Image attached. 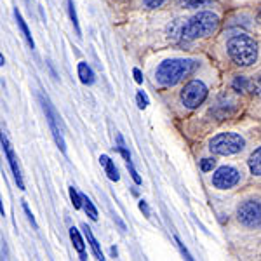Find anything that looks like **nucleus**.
Returning <instances> with one entry per match:
<instances>
[{
	"instance_id": "obj_1",
	"label": "nucleus",
	"mask_w": 261,
	"mask_h": 261,
	"mask_svg": "<svg viewBox=\"0 0 261 261\" xmlns=\"http://www.w3.org/2000/svg\"><path fill=\"white\" fill-rule=\"evenodd\" d=\"M199 68L195 60H166L155 70V81L162 87H172Z\"/></svg>"
},
{
	"instance_id": "obj_2",
	"label": "nucleus",
	"mask_w": 261,
	"mask_h": 261,
	"mask_svg": "<svg viewBox=\"0 0 261 261\" xmlns=\"http://www.w3.org/2000/svg\"><path fill=\"white\" fill-rule=\"evenodd\" d=\"M226 53L237 66L247 68L258 60V44L249 35H233L226 42Z\"/></svg>"
},
{
	"instance_id": "obj_3",
	"label": "nucleus",
	"mask_w": 261,
	"mask_h": 261,
	"mask_svg": "<svg viewBox=\"0 0 261 261\" xmlns=\"http://www.w3.org/2000/svg\"><path fill=\"white\" fill-rule=\"evenodd\" d=\"M218 24H220L218 14H214L211 11H202L185 23L183 30H181V37L187 42L202 39V37L211 35L218 28Z\"/></svg>"
},
{
	"instance_id": "obj_4",
	"label": "nucleus",
	"mask_w": 261,
	"mask_h": 261,
	"mask_svg": "<svg viewBox=\"0 0 261 261\" xmlns=\"http://www.w3.org/2000/svg\"><path fill=\"white\" fill-rule=\"evenodd\" d=\"M246 141L237 133H220L209 141V150L214 155H235L244 150Z\"/></svg>"
},
{
	"instance_id": "obj_5",
	"label": "nucleus",
	"mask_w": 261,
	"mask_h": 261,
	"mask_svg": "<svg viewBox=\"0 0 261 261\" xmlns=\"http://www.w3.org/2000/svg\"><path fill=\"white\" fill-rule=\"evenodd\" d=\"M209 91H207V86H205L202 81H190L187 86L181 89L179 92V99L181 103L185 105L187 108H199L202 103L207 98Z\"/></svg>"
},
{
	"instance_id": "obj_6",
	"label": "nucleus",
	"mask_w": 261,
	"mask_h": 261,
	"mask_svg": "<svg viewBox=\"0 0 261 261\" xmlns=\"http://www.w3.org/2000/svg\"><path fill=\"white\" fill-rule=\"evenodd\" d=\"M237 220L247 228H259L261 226V202L246 200L239 205Z\"/></svg>"
},
{
	"instance_id": "obj_7",
	"label": "nucleus",
	"mask_w": 261,
	"mask_h": 261,
	"mask_svg": "<svg viewBox=\"0 0 261 261\" xmlns=\"http://www.w3.org/2000/svg\"><path fill=\"white\" fill-rule=\"evenodd\" d=\"M40 105H42V110L45 113V119L49 122V127L53 130V136H54V141H56V145L60 146V150L63 153H66V143H65V138H63V133L60 129V124H58V115H56V110L53 108V105H50V101L47 96L40 94Z\"/></svg>"
},
{
	"instance_id": "obj_8",
	"label": "nucleus",
	"mask_w": 261,
	"mask_h": 261,
	"mask_svg": "<svg viewBox=\"0 0 261 261\" xmlns=\"http://www.w3.org/2000/svg\"><path fill=\"white\" fill-rule=\"evenodd\" d=\"M241 181V172H239L235 167L231 166H223L218 167L213 174V185L220 190H228V188H233L235 185Z\"/></svg>"
},
{
	"instance_id": "obj_9",
	"label": "nucleus",
	"mask_w": 261,
	"mask_h": 261,
	"mask_svg": "<svg viewBox=\"0 0 261 261\" xmlns=\"http://www.w3.org/2000/svg\"><path fill=\"white\" fill-rule=\"evenodd\" d=\"M2 148H4V151H6V157H7V161H9V166L12 169V174H14L16 183H18V188L19 190H24V183H23V176H21V171H19V166H18V159H16L14 151H12L9 141H7V138L4 133H2Z\"/></svg>"
},
{
	"instance_id": "obj_10",
	"label": "nucleus",
	"mask_w": 261,
	"mask_h": 261,
	"mask_svg": "<svg viewBox=\"0 0 261 261\" xmlns=\"http://www.w3.org/2000/svg\"><path fill=\"white\" fill-rule=\"evenodd\" d=\"M99 164L105 167V171H107V176L112 181H119L120 179L119 169L115 167V162L110 161V157H108V155H101V157H99Z\"/></svg>"
},
{
	"instance_id": "obj_11",
	"label": "nucleus",
	"mask_w": 261,
	"mask_h": 261,
	"mask_svg": "<svg viewBox=\"0 0 261 261\" xmlns=\"http://www.w3.org/2000/svg\"><path fill=\"white\" fill-rule=\"evenodd\" d=\"M247 166H249L251 174L254 176H261V146L256 148L247 159Z\"/></svg>"
},
{
	"instance_id": "obj_12",
	"label": "nucleus",
	"mask_w": 261,
	"mask_h": 261,
	"mask_svg": "<svg viewBox=\"0 0 261 261\" xmlns=\"http://www.w3.org/2000/svg\"><path fill=\"white\" fill-rule=\"evenodd\" d=\"M82 230H84V235H86L87 242L91 244V249H92V252H94L96 259L103 261V259H105V256H103V252H101V247H99L98 241H96V239H94V235H92L91 228H89V226H87V225H84V226H82Z\"/></svg>"
},
{
	"instance_id": "obj_13",
	"label": "nucleus",
	"mask_w": 261,
	"mask_h": 261,
	"mask_svg": "<svg viewBox=\"0 0 261 261\" xmlns=\"http://www.w3.org/2000/svg\"><path fill=\"white\" fill-rule=\"evenodd\" d=\"M79 70V77H81V82L86 84V86H91V84H94V71L91 70V66L87 65V63H79L77 66Z\"/></svg>"
},
{
	"instance_id": "obj_14",
	"label": "nucleus",
	"mask_w": 261,
	"mask_h": 261,
	"mask_svg": "<svg viewBox=\"0 0 261 261\" xmlns=\"http://www.w3.org/2000/svg\"><path fill=\"white\" fill-rule=\"evenodd\" d=\"M14 16H16V21H18V27H19L21 33H23L24 40H27V42H28V45H30V47L33 49V47H35V42H33V37H32V33H30V30H28V24L24 23L23 16L19 14V11H18V9L14 11Z\"/></svg>"
},
{
	"instance_id": "obj_15",
	"label": "nucleus",
	"mask_w": 261,
	"mask_h": 261,
	"mask_svg": "<svg viewBox=\"0 0 261 261\" xmlns=\"http://www.w3.org/2000/svg\"><path fill=\"white\" fill-rule=\"evenodd\" d=\"M70 237H71V242H73L75 249H77L79 252H84V249H86V244H84V239H82L81 231L75 228V226H71V228H70Z\"/></svg>"
},
{
	"instance_id": "obj_16",
	"label": "nucleus",
	"mask_w": 261,
	"mask_h": 261,
	"mask_svg": "<svg viewBox=\"0 0 261 261\" xmlns=\"http://www.w3.org/2000/svg\"><path fill=\"white\" fill-rule=\"evenodd\" d=\"M249 84H251V81H247V79L242 77V75H237V77L233 79V82H231V87H233V91H237V92H246V91H249Z\"/></svg>"
},
{
	"instance_id": "obj_17",
	"label": "nucleus",
	"mask_w": 261,
	"mask_h": 261,
	"mask_svg": "<svg viewBox=\"0 0 261 261\" xmlns=\"http://www.w3.org/2000/svg\"><path fill=\"white\" fill-rule=\"evenodd\" d=\"M82 202H84V211H86L87 216L91 218V220H98V209L94 207V204H92V200L89 199V197L82 195Z\"/></svg>"
},
{
	"instance_id": "obj_18",
	"label": "nucleus",
	"mask_w": 261,
	"mask_h": 261,
	"mask_svg": "<svg viewBox=\"0 0 261 261\" xmlns=\"http://www.w3.org/2000/svg\"><path fill=\"white\" fill-rule=\"evenodd\" d=\"M68 14L70 19L73 23V28L77 32V35H81V24H79V18H77V12H75V6H73V0H68Z\"/></svg>"
},
{
	"instance_id": "obj_19",
	"label": "nucleus",
	"mask_w": 261,
	"mask_h": 261,
	"mask_svg": "<svg viewBox=\"0 0 261 261\" xmlns=\"http://www.w3.org/2000/svg\"><path fill=\"white\" fill-rule=\"evenodd\" d=\"M213 0H179V4L185 9H195V7H202L205 4H211Z\"/></svg>"
},
{
	"instance_id": "obj_20",
	"label": "nucleus",
	"mask_w": 261,
	"mask_h": 261,
	"mask_svg": "<svg viewBox=\"0 0 261 261\" xmlns=\"http://www.w3.org/2000/svg\"><path fill=\"white\" fill-rule=\"evenodd\" d=\"M70 199H71V202H73V207H75V209H81V207H84L82 195L77 192V188L70 187Z\"/></svg>"
},
{
	"instance_id": "obj_21",
	"label": "nucleus",
	"mask_w": 261,
	"mask_h": 261,
	"mask_svg": "<svg viewBox=\"0 0 261 261\" xmlns=\"http://www.w3.org/2000/svg\"><path fill=\"white\" fill-rule=\"evenodd\" d=\"M249 91L252 92L254 96H258V98H261V75H258V77H254L249 84Z\"/></svg>"
},
{
	"instance_id": "obj_22",
	"label": "nucleus",
	"mask_w": 261,
	"mask_h": 261,
	"mask_svg": "<svg viewBox=\"0 0 261 261\" xmlns=\"http://www.w3.org/2000/svg\"><path fill=\"white\" fill-rule=\"evenodd\" d=\"M214 167H216V161H214V159H202L200 161V169L204 172L213 171Z\"/></svg>"
},
{
	"instance_id": "obj_23",
	"label": "nucleus",
	"mask_w": 261,
	"mask_h": 261,
	"mask_svg": "<svg viewBox=\"0 0 261 261\" xmlns=\"http://www.w3.org/2000/svg\"><path fill=\"white\" fill-rule=\"evenodd\" d=\"M136 101H138V107H140L141 110H145V108L148 107V98H146V94H145L143 91H138Z\"/></svg>"
},
{
	"instance_id": "obj_24",
	"label": "nucleus",
	"mask_w": 261,
	"mask_h": 261,
	"mask_svg": "<svg viewBox=\"0 0 261 261\" xmlns=\"http://www.w3.org/2000/svg\"><path fill=\"white\" fill-rule=\"evenodd\" d=\"M127 169H129V174L133 176L134 183H136V185H141V176L138 174V171L134 169V166H133V162H130V161H127Z\"/></svg>"
},
{
	"instance_id": "obj_25",
	"label": "nucleus",
	"mask_w": 261,
	"mask_h": 261,
	"mask_svg": "<svg viewBox=\"0 0 261 261\" xmlns=\"http://www.w3.org/2000/svg\"><path fill=\"white\" fill-rule=\"evenodd\" d=\"M166 2H167V0H143L145 7H148V9H155V7H161Z\"/></svg>"
},
{
	"instance_id": "obj_26",
	"label": "nucleus",
	"mask_w": 261,
	"mask_h": 261,
	"mask_svg": "<svg viewBox=\"0 0 261 261\" xmlns=\"http://www.w3.org/2000/svg\"><path fill=\"white\" fill-rule=\"evenodd\" d=\"M23 211H24V214H27V216H28V220H30V223L33 225V228H37L35 218H33V214H32V211H30V207H28V204H27V202H23Z\"/></svg>"
},
{
	"instance_id": "obj_27",
	"label": "nucleus",
	"mask_w": 261,
	"mask_h": 261,
	"mask_svg": "<svg viewBox=\"0 0 261 261\" xmlns=\"http://www.w3.org/2000/svg\"><path fill=\"white\" fill-rule=\"evenodd\" d=\"M176 244H178V247H179L181 254H183V256H185V258H187V259H193V258H192V254H190V252H188V251H187V247H185V244H183V242H181V241H179V239H178V237H176Z\"/></svg>"
},
{
	"instance_id": "obj_28",
	"label": "nucleus",
	"mask_w": 261,
	"mask_h": 261,
	"mask_svg": "<svg viewBox=\"0 0 261 261\" xmlns=\"http://www.w3.org/2000/svg\"><path fill=\"white\" fill-rule=\"evenodd\" d=\"M140 209H141V213L145 214L146 218L150 216V207H148V204H146L145 200H140Z\"/></svg>"
},
{
	"instance_id": "obj_29",
	"label": "nucleus",
	"mask_w": 261,
	"mask_h": 261,
	"mask_svg": "<svg viewBox=\"0 0 261 261\" xmlns=\"http://www.w3.org/2000/svg\"><path fill=\"white\" fill-rule=\"evenodd\" d=\"M133 75H134V81H136L138 84H141V82H143V75H141V71L138 70V68H134V70H133Z\"/></svg>"
},
{
	"instance_id": "obj_30",
	"label": "nucleus",
	"mask_w": 261,
	"mask_h": 261,
	"mask_svg": "<svg viewBox=\"0 0 261 261\" xmlns=\"http://www.w3.org/2000/svg\"><path fill=\"white\" fill-rule=\"evenodd\" d=\"M256 21H258V23L261 24V11L258 12V16H256Z\"/></svg>"
}]
</instances>
